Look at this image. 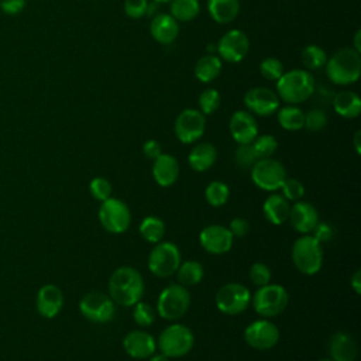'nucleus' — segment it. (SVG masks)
<instances>
[{
  "mask_svg": "<svg viewBox=\"0 0 361 361\" xmlns=\"http://www.w3.org/2000/svg\"><path fill=\"white\" fill-rule=\"evenodd\" d=\"M89 189H90V193L93 195V197L100 202L111 197V192H113L111 183L106 178H102V176L93 178L89 183Z\"/></svg>",
  "mask_w": 361,
  "mask_h": 361,
  "instance_id": "42",
  "label": "nucleus"
},
{
  "mask_svg": "<svg viewBox=\"0 0 361 361\" xmlns=\"http://www.w3.org/2000/svg\"><path fill=\"white\" fill-rule=\"evenodd\" d=\"M180 265V251L171 241H159L148 255V268L158 278H168Z\"/></svg>",
  "mask_w": 361,
  "mask_h": 361,
  "instance_id": "8",
  "label": "nucleus"
},
{
  "mask_svg": "<svg viewBox=\"0 0 361 361\" xmlns=\"http://www.w3.org/2000/svg\"><path fill=\"white\" fill-rule=\"evenodd\" d=\"M217 159V149L210 142H200L192 148L188 155L189 166L196 172H204L213 166Z\"/></svg>",
  "mask_w": 361,
  "mask_h": 361,
  "instance_id": "25",
  "label": "nucleus"
},
{
  "mask_svg": "<svg viewBox=\"0 0 361 361\" xmlns=\"http://www.w3.org/2000/svg\"><path fill=\"white\" fill-rule=\"evenodd\" d=\"M244 340L255 350H269L279 341V330L267 319L254 320L245 327Z\"/></svg>",
  "mask_w": 361,
  "mask_h": 361,
  "instance_id": "15",
  "label": "nucleus"
},
{
  "mask_svg": "<svg viewBox=\"0 0 361 361\" xmlns=\"http://www.w3.org/2000/svg\"><path fill=\"white\" fill-rule=\"evenodd\" d=\"M216 306L221 313L240 314L251 303V293L248 288L241 283L230 282L223 285L216 293Z\"/></svg>",
  "mask_w": 361,
  "mask_h": 361,
  "instance_id": "11",
  "label": "nucleus"
},
{
  "mask_svg": "<svg viewBox=\"0 0 361 361\" xmlns=\"http://www.w3.org/2000/svg\"><path fill=\"white\" fill-rule=\"evenodd\" d=\"M292 261L306 275H313L323 265V247L312 234H303L292 245Z\"/></svg>",
  "mask_w": 361,
  "mask_h": 361,
  "instance_id": "4",
  "label": "nucleus"
},
{
  "mask_svg": "<svg viewBox=\"0 0 361 361\" xmlns=\"http://www.w3.org/2000/svg\"><path fill=\"white\" fill-rule=\"evenodd\" d=\"M200 11L199 0H172L171 1V16L179 21H190Z\"/></svg>",
  "mask_w": 361,
  "mask_h": 361,
  "instance_id": "33",
  "label": "nucleus"
},
{
  "mask_svg": "<svg viewBox=\"0 0 361 361\" xmlns=\"http://www.w3.org/2000/svg\"><path fill=\"white\" fill-rule=\"evenodd\" d=\"M63 305L62 290L52 283L44 285L37 293V310L47 319L55 317Z\"/></svg>",
  "mask_w": 361,
  "mask_h": 361,
  "instance_id": "21",
  "label": "nucleus"
},
{
  "mask_svg": "<svg viewBox=\"0 0 361 361\" xmlns=\"http://www.w3.org/2000/svg\"><path fill=\"white\" fill-rule=\"evenodd\" d=\"M190 306V293L186 286L172 283L164 288L157 300V312L165 320L180 319Z\"/></svg>",
  "mask_w": 361,
  "mask_h": 361,
  "instance_id": "6",
  "label": "nucleus"
},
{
  "mask_svg": "<svg viewBox=\"0 0 361 361\" xmlns=\"http://www.w3.org/2000/svg\"><path fill=\"white\" fill-rule=\"evenodd\" d=\"M97 216L104 230L113 234H121L127 231L131 223V213L128 206L116 197L103 200Z\"/></svg>",
  "mask_w": 361,
  "mask_h": 361,
  "instance_id": "10",
  "label": "nucleus"
},
{
  "mask_svg": "<svg viewBox=\"0 0 361 361\" xmlns=\"http://www.w3.org/2000/svg\"><path fill=\"white\" fill-rule=\"evenodd\" d=\"M140 234L141 237L152 244H157L162 240L165 234V224L164 221L157 216H147L140 223Z\"/></svg>",
  "mask_w": 361,
  "mask_h": 361,
  "instance_id": "32",
  "label": "nucleus"
},
{
  "mask_svg": "<svg viewBox=\"0 0 361 361\" xmlns=\"http://www.w3.org/2000/svg\"><path fill=\"white\" fill-rule=\"evenodd\" d=\"M288 220L298 233L310 234L319 223V213L312 203L298 200L290 207Z\"/></svg>",
  "mask_w": 361,
  "mask_h": 361,
  "instance_id": "19",
  "label": "nucleus"
},
{
  "mask_svg": "<svg viewBox=\"0 0 361 361\" xmlns=\"http://www.w3.org/2000/svg\"><path fill=\"white\" fill-rule=\"evenodd\" d=\"M288 300V292L279 283H267L258 286L254 296H251L254 310L262 317L278 316L285 310Z\"/></svg>",
  "mask_w": 361,
  "mask_h": 361,
  "instance_id": "7",
  "label": "nucleus"
},
{
  "mask_svg": "<svg viewBox=\"0 0 361 361\" xmlns=\"http://www.w3.org/2000/svg\"><path fill=\"white\" fill-rule=\"evenodd\" d=\"M230 134L237 144H251L258 135V124L247 110H237L230 117Z\"/></svg>",
  "mask_w": 361,
  "mask_h": 361,
  "instance_id": "18",
  "label": "nucleus"
},
{
  "mask_svg": "<svg viewBox=\"0 0 361 361\" xmlns=\"http://www.w3.org/2000/svg\"><path fill=\"white\" fill-rule=\"evenodd\" d=\"M175 274H176V278L180 285L192 286V285L199 283L203 279L204 269L199 261L189 259V261L180 262V265L178 267Z\"/></svg>",
  "mask_w": 361,
  "mask_h": 361,
  "instance_id": "31",
  "label": "nucleus"
},
{
  "mask_svg": "<svg viewBox=\"0 0 361 361\" xmlns=\"http://www.w3.org/2000/svg\"><path fill=\"white\" fill-rule=\"evenodd\" d=\"M25 0H0V10L7 16H17L25 8Z\"/></svg>",
  "mask_w": 361,
  "mask_h": 361,
  "instance_id": "46",
  "label": "nucleus"
},
{
  "mask_svg": "<svg viewBox=\"0 0 361 361\" xmlns=\"http://www.w3.org/2000/svg\"><path fill=\"white\" fill-rule=\"evenodd\" d=\"M148 361H169V358L166 357V355H164L162 353H159V354H152L151 357H149V360Z\"/></svg>",
  "mask_w": 361,
  "mask_h": 361,
  "instance_id": "52",
  "label": "nucleus"
},
{
  "mask_svg": "<svg viewBox=\"0 0 361 361\" xmlns=\"http://www.w3.org/2000/svg\"><path fill=\"white\" fill-rule=\"evenodd\" d=\"M360 137H361V131L358 130V131L354 134V147H355V152H357V154L361 152V148H360Z\"/></svg>",
  "mask_w": 361,
  "mask_h": 361,
  "instance_id": "53",
  "label": "nucleus"
},
{
  "mask_svg": "<svg viewBox=\"0 0 361 361\" xmlns=\"http://www.w3.org/2000/svg\"><path fill=\"white\" fill-rule=\"evenodd\" d=\"M123 347L126 353L137 360L149 358L157 350L155 338L142 330H133L123 338Z\"/></svg>",
  "mask_w": 361,
  "mask_h": 361,
  "instance_id": "20",
  "label": "nucleus"
},
{
  "mask_svg": "<svg viewBox=\"0 0 361 361\" xmlns=\"http://www.w3.org/2000/svg\"><path fill=\"white\" fill-rule=\"evenodd\" d=\"M250 279L257 286L267 285L271 281V269L264 262H255L250 268Z\"/></svg>",
  "mask_w": 361,
  "mask_h": 361,
  "instance_id": "44",
  "label": "nucleus"
},
{
  "mask_svg": "<svg viewBox=\"0 0 361 361\" xmlns=\"http://www.w3.org/2000/svg\"><path fill=\"white\" fill-rule=\"evenodd\" d=\"M350 285L355 290V293H361V271L360 269H357L353 274V276L350 279Z\"/></svg>",
  "mask_w": 361,
  "mask_h": 361,
  "instance_id": "50",
  "label": "nucleus"
},
{
  "mask_svg": "<svg viewBox=\"0 0 361 361\" xmlns=\"http://www.w3.org/2000/svg\"><path fill=\"white\" fill-rule=\"evenodd\" d=\"M231 231L221 224H210L204 227L199 234V243L204 251L210 254H226L233 247Z\"/></svg>",
  "mask_w": 361,
  "mask_h": 361,
  "instance_id": "17",
  "label": "nucleus"
},
{
  "mask_svg": "<svg viewBox=\"0 0 361 361\" xmlns=\"http://www.w3.org/2000/svg\"><path fill=\"white\" fill-rule=\"evenodd\" d=\"M300 59H302V63L306 68V71H314V69H320L326 65L327 54L319 45L310 44L302 49Z\"/></svg>",
  "mask_w": 361,
  "mask_h": 361,
  "instance_id": "34",
  "label": "nucleus"
},
{
  "mask_svg": "<svg viewBox=\"0 0 361 361\" xmlns=\"http://www.w3.org/2000/svg\"><path fill=\"white\" fill-rule=\"evenodd\" d=\"M144 295L141 274L128 265L118 267L109 279V296L121 306H134Z\"/></svg>",
  "mask_w": 361,
  "mask_h": 361,
  "instance_id": "1",
  "label": "nucleus"
},
{
  "mask_svg": "<svg viewBox=\"0 0 361 361\" xmlns=\"http://www.w3.org/2000/svg\"><path fill=\"white\" fill-rule=\"evenodd\" d=\"M285 72L283 63L281 59L275 56H267L261 61L259 63V73L267 79V80H278L282 73Z\"/></svg>",
  "mask_w": 361,
  "mask_h": 361,
  "instance_id": "37",
  "label": "nucleus"
},
{
  "mask_svg": "<svg viewBox=\"0 0 361 361\" xmlns=\"http://www.w3.org/2000/svg\"><path fill=\"white\" fill-rule=\"evenodd\" d=\"M326 124H327V116L324 110L319 107L312 109L305 114V127L309 131H320L326 127Z\"/></svg>",
  "mask_w": 361,
  "mask_h": 361,
  "instance_id": "43",
  "label": "nucleus"
},
{
  "mask_svg": "<svg viewBox=\"0 0 361 361\" xmlns=\"http://www.w3.org/2000/svg\"><path fill=\"white\" fill-rule=\"evenodd\" d=\"M221 72V59L214 54L203 55L197 59L193 73L196 79L202 83L213 82Z\"/></svg>",
  "mask_w": 361,
  "mask_h": 361,
  "instance_id": "29",
  "label": "nucleus"
},
{
  "mask_svg": "<svg viewBox=\"0 0 361 361\" xmlns=\"http://www.w3.org/2000/svg\"><path fill=\"white\" fill-rule=\"evenodd\" d=\"M152 176L162 188L172 186L179 176V162L173 155L161 154L154 159Z\"/></svg>",
  "mask_w": 361,
  "mask_h": 361,
  "instance_id": "22",
  "label": "nucleus"
},
{
  "mask_svg": "<svg viewBox=\"0 0 361 361\" xmlns=\"http://www.w3.org/2000/svg\"><path fill=\"white\" fill-rule=\"evenodd\" d=\"M124 11L130 18H141L148 11V0H124Z\"/></svg>",
  "mask_w": 361,
  "mask_h": 361,
  "instance_id": "45",
  "label": "nucleus"
},
{
  "mask_svg": "<svg viewBox=\"0 0 361 361\" xmlns=\"http://www.w3.org/2000/svg\"><path fill=\"white\" fill-rule=\"evenodd\" d=\"M149 31L157 42L162 45H169L178 38L179 23L171 14L161 13L152 18L149 24Z\"/></svg>",
  "mask_w": 361,
  "mask_h": 361,
  "instance_id": "24",
  "label": "nucleus"
},
{
  "mask_svg": "<svg viewBox=\"0 0 361 361\" xmlns=\"http://www.w3.org/2000/svg\"><path fill=\"white\" fill-rule=\"evenodd\" d=\"M207 11L219 24L231 23L240 13L238 0H207Z\"/></svg>",
  "mask_w": 361,
  "mask_h": 361,
  "instance_id": "28",
  "label": "nucleus"
},
{
  "mask_svg": "<svg viewBox=\"0 0 361 361\" xmlns=\"http://www.w3.org/2000/svg\"><path fill=\"white\" fill-rule=\"evenodd\" d=\"M360 37H361V31L357 30L354 34V49L357 52H361V44H360Z\"/></svg>",
  "mask_w": 361,
  "mask_h": 361,
  "instance_id": "51",
  "label": "nucleus"
},
{
  "mask_svg": "<svg viewBox=\"0 0 361 361\" xmlns=\"http://www.w3.org/2000/svg\"><path fill=\"white\" fill-rule=\"evenodd\" d=\"M244 104L248 109V111L265 117L276 113L279 109V97L278 94L271 90L269 87L264 86H257L251 87L245 92L244 94Z\"/></svg>",
  "mask_w": 361,
  "mask_h": 361,
  "instance_id": "16",
  "label": "nucleus"
},
{
  "mask_svg": "<svg viewBox=\"0 0 361 361\" xmlns=\"http://www.w3.org/2000/svg\"><path fill=\"white\" fill-rule=\"evenodd\" d=\"M251 179L259 189L274 192L278 190L286 179V169L282 162L272 157L257 159L251 166Z\"/></svg>",
  "mask_w": 361,
  "mask_h": 361,
  "instance_id": "9",
  "label": "nucleus"
},
{
  "mask_svg": "<svg viewBox=\"0 0 361 361\" xmlns=\"http://www.w3.org/2000/svg\"><path fill=\"white\" fill-rule=\"evenodd\" d=\"M206 130V117L197 109L182 110L173 124L176 138L183 144H192L197 141Z\"/></svg>",
  "mask_w": 361,
  "mask_h": 361,
  "instance_id": "13",
  "label": "nucleus"
},
{
  "mask_svg": "<svg viewBox=\"0 0 361 361\" xmlns=\"http://www.w3.org/2000/svg\"><path fill=\"white\" fill-rule=\"evenodd\" d=\"M278 123L283 130L298 131L305 127V113L295 104H286L278 110Z\"/></svg>",
  "mask_w": 361,
  "mask_h": 361,
  "instance_id": "30",
  "label": "nucleus"
},
{
  "mask_svg": "<svg viewBox=\"0 0 361 361\" xmlns=\"http://www.w3.org/2000/svg\"><path fill=\"white\" fill-rule=\"evenodd\" d=\"M279 189H282L283 197L286 200H292V202L300 200L303 197V195H305L303 183L300 180H298V179H293V178H286Z\"/></svg>",
  "mask_w": 361,
  "mask_h": 361,
  "instance_id": "41",
  "label": "nucleus"
},
{
  "mask_svg": "<svg viewBox=\"0 0 361 361\" xmlns=\"http://www.w3.org/2000/svg\"><path fill=\"white\" fill-rule=\"evenodd\" d=\"M319 361H334V360H331V358H330V357H329V358H327V357H326V358H320V360H319Z\"/></svg>",
  "mask_w": 361,
  "mask_h": 361,
  "instance_id": "55",
  "label": "nucleus"
},
{
  "mask_svg": "<svg viewBox=\"0 0 361 361\" xmlns=\"http://www.w3.org/2000/svg\"><path fill=\"white\" fill-rule=\"evenodd\" d=\"M228 196H230L228 186L221 180H212L204 189V197L207 203L213 207L223 206L228 200Z\"/></svg>",
  "mask_w": 361,
  "mask_h": 361,
  "instance_id": "35",
  "label": "nucleus"
},
{
  "mask_svg": "<svg viewBox=\"0 0 361 361\" xmlns=\"http://www.w3.org/2000/svg\"><path fill=\"white\" fill-rule=\"evenodd\" d=\"M142 152L147 158L155 159L157 157H159L162 154V148L157 140H148L142 144Z\"/></svg>",
  "mask_w": 361,
  "mask_h": 361,
  "instance_id": "49",
  "label": "nucleus"
},
{
  "mask_svg": "<svg viewBox=\"0 0 361 361\" xmlns=\"http://www.w3.org/2000/svg\"><path fill=\"white\" fill-rule=\"evenodd\" d=\"M257 159L258 158L251 144H238L234 152V161L241 169H251V166L255 164Z\"/></svg>",
  "mask_w": 361,
  "mask_h": 361,
  "instance_id": "40",
  "label": "nucleus"
},
{
  "mask_svg": "<svg viewBox=\"0 0 361 361\" xmlns=\"http://www.w3.org/2000/svg\"><path fill=\"white\" fill-rule=\"evenodd\" d=\"M289 210H290V206L282 195H271L265 199L262 204V212L265 219L275 226L283 224L288 220Z\"/></svg>",
  "mask_w": 361,
  "mask_h": 361,
  "instance_id": "27",
  "label": "nucleus"
},
{
  "mask_svg": "<svg viewBox=\"0 0 361 361\" xmlns=\"http://www.w3.org/2000/svg\"><path fill=\"white\" fill-rule=\"evenodd\" d=\"M251 145L257 158L262 159V158H269L275 154L278 148V141L271 134H262V135H257L251 142Z\"/></svg>",
  "mask_w": 361,
  "mask_h": 361,
  "instance_id": "36",
  "label": "nucleus"
},
{
  "mask_svg": "<svg viewBox=\"0 0 361 361\" xmlns=\"http://www.w3.org/2000/svg\"><path fill=\"white\" fill-rule=\"evenodd\" d=\"M333 109L344 118H355L361 113V99L355 92L341 90L333 97Z\"/></svg>",
  "mask_w": 361,
  "mask_h": 361,
  "instance_id": "26",
  "label": "nucleus"
},
{
  "mask_svg": "<svg viewBox=\"0 0 361 361\" xmlns=\"http://www.w3.org/2000/svg\"><path fill=\"white\" fill-rule=\"evenodd\" d=\"M220 93L216 89H206L199 96V110L206 116L214 113L220 106Z\"/></svg>",
  "mask_w": 361,
  "mask_h": 361,
  "instance_id": "38",
  "label": "nucleus"
},
{
  "mask_svg": "<svg viewBox=\"0 0 361 361\" xmlns=\"http://www.w3.org/2000/svg\"><path fill=\"white\" fill-rule=\"evenodd\" d=\"M228 230L231 231L233 237H244L250 231V223L244 217H235L230 221Z\"/></svg>",
  "mask_w": 361,
  "mask_h": 361,
  "instance_id": "48",
  "label": "nucleus"
},
{
  "mask_svg": "<svg viewBox=\"0 0 361 361\" xmlns=\"http://www.w3.org/2000/svg\"><path fill=\"white\" fill-rule=\"evenodd\" d=\"M154 1H157V3H171L172 0H154Z\"/></svg>",
  "mask_w": 361,
  "mask_h": 361,
  "instance_id": "54",
  "label": "nucleus"
},
{
  "mask_svg": "<svg viewBox=\"0 0 361 361\" xmlns=\"http://www.w3.org/2000/svg\"><path fill=\"white\" fill-rule=\"evenodd\" d=\"M314 78L306 69L283 72L276 80V94L286 104H299L314 93Z\"/></svg>",
  "mask_w": 361,
  "mask_h": 361,
  "instance_id": "2",
  "label": "nucleus"
},
{
  "mask_svg": "<svg viewBox=\"0 0 361 361\" xmlns=\"http://www.w3.org/2000/svg\"><path fill=\"white\" fill-rule=\"evenodd\" d=\"M155 314H157V310L151 305H148V303H145L142 300H138L134 305L133 317H134V320L140 326H144V327L151 326L154 323V320H155Z\"/></svg>",
  "mask_w": 361,
  "mask_h": 361,
  "instance_id": "39",
  "label": "nucleus"
},
{
  "mask_svg": "<svg viewBox=\"0 0 361 361\" xmlns=\"http://www.w3.org/2000/svg\"><path fill=\"white\" fill-rule=\"evenodd\" d=\"M216 49L219 58L230 63H238L250 51V39L244 31L233 28L221 35Z\"/></svg>",
  "mask_w": 361,
  "mask_h": 361,
  "instance_id": "14",
  "label": "nucleus"
},
{
  "mask_svg": "<svg viewBox=\"0 0 361 361\" xmlns=\"http://www.w3.org/2000/svg\"><path fill=\"white\" fill-rule=\"evenodd\" d=\"M324 66L329 79L334 85L347 86L360 79L361 56L354 48H343L334 52Z\"/></svg>",
  "mask_w": 361,
  "mask_h": 361,
  "instance_id": "3",
  "label": "nucleus"
},
{
  "mask_svg": "<svg viewBox=\"0 0 361 361\" xmlns=\"http://www.w3.org/2000/svg\"><path fill=\"white\" fill-rule=\"evenodd\" d=\"M333 228H331V226L330 224H327V223H317L316 224V227L313 228V231L310 233L319 243H327V241H330L331 238H333Z\"/></svg>",
  "mask_w": 361,
  "mask_h": 361,
  "instance_id": "47",
  "label": "nucleus"
},
{
  "mask_svg": "<svg viewBox=\"0 0 361 361\" xmlns=\"http://www.w3.org/2000/svg\"><path fill=\"white\" fill-rule=\"evenodd\" d=\"M80 313L90 322L107 323L116 316V305L113 299L99 290L87 292L79 302Z\"/></svg>",
  "mask_w": 361,
  "mask_h": 361,
  "instance_id": "12",
  "label": "nucleus"
},
{
  "mask_svg": "<svg viewBox=\"0 0 361 361\" xmlns=\"http://www.w3.org/2000/svg\"><path fill=\"white\" fill-rule=\"evenodd\" d=\"M329 353L334 361H354L358 355L357 341L347 331L334 333L329 341Z\"/></svg>",
  "mask_w": 361,
  "mask_h": 361,
  "instance_id": "23",
  "label": "nucleus"
},
{
  "mask_svg": "<svg viewBox=\"0 0 361 361\" xmlns=\"http://www.w3.org/2000/svg\"><path fill=\"white\" fill-rule=\"evenodd\" d=\"M193 331L185 324L173 323L161 331L157 347L168 358H179L186 355L193 348Z\"/></svg>",
  "mask_w": 361,
  "mask_h": 361,
  "instance_id": "5",
  "label": "nucleus"
}]
</instances>
